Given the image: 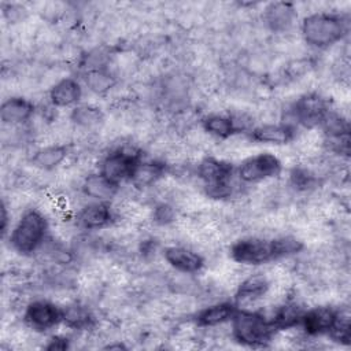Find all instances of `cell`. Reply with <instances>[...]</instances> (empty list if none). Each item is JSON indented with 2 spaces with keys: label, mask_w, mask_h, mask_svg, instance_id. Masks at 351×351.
Returning a JSON list of instances; mask_svg holds the SVG:
<instances>
[{
  "label": "cell",
  "mask_w": 351,
  "mask_h": 351,
  "mask_svg": "<svg viewBox=\"0 0 351 351\" xmlns=\"http://www.w3.org/2000/svg\"><path fill=\"white\" fill-rule=\"evenodd\" d=\"M339 310L329 306H318L304 310L299 326L308 336H328L332 326L335 325Z\"/></svg>",
  "instance_id": "30bf717a"
},
{
  "label": "cell",
  "mask_w": 351,
  "mask_h": 351,
  "mask_svg": "<svg viewBox=\"0 0 351 351\" xmlns=\"http://www.w3.org/2000/svg\"><path fill=\"white\" fill-rule=\"evenodd\" d=\"M328 336L339 344L348 346L350 340H351V325H350L348 315L339 313L337 319H336L335 325L332 326L330 332L328 333Z\"/></svg>",
  "instance_id": "83f0119b"
},
{
  "label": "cell",
  "mask_w": 351,
  "mask_h": 351,
  "mask_svg": "<svg viewBox=\"0 0 351 351\" xmlns=\"http://www.w3.org/2000/svg\"><path fill=\"white\" fill-rule=\"evenodd\" d=\"M176 217V211L171 206L166 203H160L154 210V221L159 225H167L170 223Z\"/></svg>",
  "instance_id": "f546056e"
},
{
  "label": "cell",
  "mask_w": 351,
  "mask_h": 351,
  "mask_svg": "<svg viewBox=\"0 0 351 351\" xmlns=\"http://www.w3.org/2000/svg\"><path fill=\"white\" fill-rule=\"evenodd\" d=\"M47 350H59V351H63V350H67L70 348V343H69V339L64 337V336H53L49 339L48 344L45 346Z\"/></svg>",
  "instance_id": "4dcf8cb0"
},
{
  "label": "cell",
  "mask_w": 351,
  "mask_h": 351,
  "mask_svg": "<svg viewBox=\"0 0 351 351\" xmlns=\"http://www.w3.org/2000/svg\"><path fill=\"white\" fill-rule=\"evenodd\" d=\"M229 254L234 262L244 266H262L273 261H277L273 239H240L230 245Z\"/></svg>",
  "instance_id": "5b68a950"
},
{
  "label": "cell",
  "mask_w": 351,
  "mask_h": 351,
  "mask_svg": "<svg viewBox=\"0 0 351 351\" xmlns=\"http://www.w3.org/2000/svg\"><path fill=\"white\" fill-rule=\"evenodd\" d=\"M84 93L82 81L74 77H64L55 82L48 92L49 103L56 108L75 107L80 104Z\"/></svg>",
  "instance_id": "5bb4252c"
},
{
  "label": "cell",
  "mask_w": 351,
  "mask_h": 351,
  "mask_svg": "<svg viewBox=\"0 0 351 351\" xmlns=\"http://www.w3.org/2000/svg\"><path fill=\"white\" fill-rule=\"evenodd\" d=\"M282 170L281 160L271 152L248 156L236 167V176L243 184H258L277 177Z\"/></svg>",
  "instance_id": "8992f818"
},
{
  "label": "cell",
  "mask_w": 351,
  "mask_h": 351,
  "mask_svg": "<svg viewBox=\"0 0 351 351\" xmlns=\"http://www.w3.org/2000/svg\"><path fill=\"white\" fill-rule=\"evenodd\" d=\"M296 19V8L288 1H274L265 7L263 22L273 32L288 30Z\"/></svg>",
  "instance_id": "e0dca14e"
},
{
  "label": "cell",
  "mask_w": 351,
  "mask_h": 351,
  "mask_svg": "<svg viewBox=\"0 0 351 351\" xmlns=\"http://www.w3.org/2000/svg\"><path fill=\"white\" fill-rule=\"evenodd\" d=\"M163 258L170 267L184 274H195L204 267V258L195 250L184 245L165 248Z\"/></svg>",
  "instance_id": "4fadbf2b"
},
{
  "label": "cell",
  "mask_w": 351,
  "mask_h": 351,
  "mask_svg": "<svg viewBox=\"0 0 351 351\" xmlns=\"http://www.w3.org/2000/svg\"><path fill=\"white\" fill-rule=\"evenodd\" d=\"M196 173L210 197L223 199L232 195L233 178L236 176V167L232 163L207 156L199 162Z\"/></svg>",
  "instance_id": "277c9868"
},
{
  "label": "cell",
  "mask_w": 351,
  "mask_h": 351,
  "mask_svg": "<svg viewBox=\"0 0 351 351\" xmlns=\"http://www.w3.org/2000/svg\"><path fill=\"white\" fill-rule=\"evenodd\" d=\"M114 221L110 203L90 202L77 213V225L86 232H96L108 228Z\"/></svg>",
  "instance_id": "7c38bea8"
},
{
  "label": "cell",
  "mask_w": 351,
  "mask_h": 351,
  "mask_svg": "<svg viewBox=\"0 0 351 351\" xmlns=\"http://www.w3.org/2000/svg\"><path fill=\"white\" fill-rule=\"evenodd\" d=\"M202 126L204 132H207L210 136L221 140L229 138L244 130V128L240 125L239 121H236V118L225 114L206 115L202 119Z\"/></svg>",
  "instance_id": "ffe728a7"
},
{
  "label": "cell",
  "mask_w": 351,
  "mask_h": 351,
  "mask_svg": "<svg viewBox=\"0 0 351 351\" xmlns=\"http://www.w3.org/2000/svg\"><path fill=\"white\" fill-rule=\"evenodd\" d=\"M273 241H274V251H276L277 261L296 255L303 250V243L299 239L292 236L276 237L273 239Z\"/></svg>",
  "instance_id": "4316f807"
},
{
  "label": "cell",
  "mask_w": 351,
  "mask_h": 351,
  "mask_svg": "<svg viewBox=\"0 0 351 351\" xmlns=\"http://www.w3.org/2000/svg\"><path fill=\"white\" fill-rule=\"evenodd\" d=\"M119 186L121 185L110 181L101 173L96 171V173L88 174L84 178L81 189L84 195L93 202L110 203V200H112L117 196Z\"/></svg>",
  "instance_id": "ac0fdd59"
},
{
  "label": "cell",
  "mask_w": 351,
  "mask_h": 351,
  "mask_svg": "<svg viewBox=\"0 0 351 351\" xmlns=\"http://www.w3.org/2000/svg\"><path fill=\"white\" fill-rule=\"evenodd\" d=\"M270 289V281L263 274H251L244 278L234 292V302L237 304L251 303L263 298Z\"/></svg>",
  "instance_id": "44dd1931"
},
{
  "label": "cell",
  "mask_w": 351,
  "mask_h": 351,
  "mask_svg": "<svg viewBox=\"0 0 351 351\" xmlns=\"http://www.w3.org/2000/svg\"><path fill=\"white\" fill-rule=\"evenodd\" d=\"M70 119L77 126L88 129V128H95L99 123H101L104 119V115L99 107H96L93 104H81L80 103L75 107H73V110L70 112Z\"/></svg>",
  "instance_id": "484cf974"
},
{
  "label": "cell",
  "mask_w": 351,
  "mask_h": 351,
  "mask_svg": "<svg viewBox=\"0 0 351 351\" xmlns=\"http://www.w3.org/2000/svg\"><path fill=\"white\" fill-rule=\"evenodd\" d=\"M48 219L38 210L25 211L8 234L10 247L25 256L33 255L43 248L48 237Z\"/></svg>",
  "instance_id": "7a4b0ae2"
},
{
  "label": "cell",
  "mask_w": 351,
  "mask_h": 351,
  "mask_svg": "<svg viewBox=\"0 0 351 351\" xmlns=\"http://www.w3.org/2000/svg\"><path fill=\"white\" fill-rule=\"evenodd\" d=\"M117 80L114 74L104 67L88 69L82 77V85L86 86L95 95H104L114 88Z\"/></svg>",
  "instance_id": "603a6c76"
},
{
  "label": "cell",
  "mask_w": 351,
  "mask_h": 351,
  "mask_svg": "<svg viewBox=\"0 0 351 351\" xmlns=\"http://www.w3.org/2000/svg\"><path fill=\"white\" fill-rule=\"evenodd\" d=\"M34 104L22 96H11L1 103L0 119L4 125L18 126L32 119L34 115Z\"/></svg>",
  "instance_id": "2e32d148"
},
{
  "label": "cell",
  "mask_w": 351,
  "mask_h": 351,
  "mask_svg": "<svg viewBox=\"0 0 351 351\" xmlns=\"http://www.w3.org/2000/svg\"><path fill=\"white\" fill-rule=\"evenodd\" d=\"M330 111L329 103L318 93H306L295 100L289 112L292 125H299L307 129L321 126L322 121Z\"/></svg>",
  "instance_id": "52a82bcc"
},
{
  "label": "cell",
  "mask_w": 351,
  "mask_h": 351,
  "mask_svg": "<svg viewBox=\"0 0 351 351\" xmlns=\"http://www.w3.org/2000/svg\"><path fill=\"white\" fill-rule=\"evenodd\" d=\"M166 171H167V166L163 162L140 159L133 170V174L129 182L138 189L148 188L156 184L160 178H163Z\"/></svg>",
  "instance_id": "d6986e66"
},
{
  "label": "cell",
  "mask_w": 351,
  "mask_h": 351,
  "mask_svg": "<svg viewBox=\"0 0 351 351\" xmlns=\"http://www.w3.org/2000/svg\"><path fill=\"white\" fill-rule=\"evenodd\" d=\"M291 181H292L295 188H298V189H307V188H310L314 184L315 178H314V176L310 171L303 170V169H298V170H295L292 173Z\"/></svg>",
  "instance_id": "f1b7e54d"
},
{
  "label": "cell",
  "mask_w": 351,
  "mask_h": 351,
  "mask_svg": "<svg viewBox=\"0 0 351 351\" xmlns=\"http://www.w3.org/2000/svg\"><path fill=\"white\" fill-rule=\"evenodd\" d=\"M296 136V126L291 122L278 123H263L258 125L248 132L251 141L258 144L270 145H285L291 143Z\"/></svg>",
  "instance_id": "8fae6325"
},
{
  "label": "cell",
  "mask_w": 351,
  "mask_h": 351,
  "mask_svg": "<svg viewBox=\"0 0 351 351\" xmlns=\"http://www.w3.org/2000/svg\"><path fill=\"white\" fill-rule=\"evenodd\" d=\"M69 156V148L62 144H51L38 148L32 156V165L40 170L51 171L59 167Z\"/></svg>",
  "instance_id": "7402d4cb"
},
{
  "label": "cell",
  "mask_w": 351,
  "mask_h": 351,
  "mask_svg": "<svg viewBox=\"0 0 351 351\" xmlns=\"http://www.w3.org/2000/svg\"><path fill=\"white\" fill-rule=\"evenodd\" d=\"M141 156L132 151L118 148L106 154L100 163L97 171L101 173L110 181L121 185L125 181H129L136 165Z\"/></svg>",
  "instance_id": "9c48e42d"
},
{
  "label": "cell",
  "mask_w": 351,
  "mask_h": 351,
  "mask_svg": "<svg viewBox=\"0 0 351 351\" xmlns=\"http://www.w3.org/2000/svg\"><path fill=\"white\" fill-rule=\"evenodd\" d=\"M229 324L233 339L239 344L251 348L266 347L276 335L270 318L254 310L237 308Z\"/></svg>",
  "instance_id": "3957f363"
},
{
  "label": "cell",
  "mask_w": 351,
  "mask_h": 351,
  "mask_svg": "<svg viewBox=\"0 0 351 351\" xmlns=\"http://www.w3.org/2000/svg\"><path fill=\"white\" fill-rule=\"evenodd\" d=\"M7 222H8L7 207H5V204L3 203V207H1V232H3V234L7 233Z\"/></svg>",
  "instance_id": "1f68e13d"
},
{
  "label": "cell",
  "mask_w": 351,
  "mask_h": 351,
  "mask_svg": "<svg viewBox=\"0 0 351 351\" xmlns=\"http://www.w3.org/2000/svg\"><path fill=\"white\" fill-rule=\"evenodd\" d=\"M93 321L95 318L92 313L89 311L88 307L82 304L73 303L63 307V324L70 329H75V330L88 329L93 325Z\"/></svg>",
  "instance_id": "d4e9b609"
},
{
  "label": "cell",
  "mask_w": 351,
  "mask_h": 351,
  "mask_svg": "<svg viewBox=\"0 0 351 351\" xmlns=\"http://www.w3.org/2000/svg\"><path fill=\"white\" fill-rule=\"evenodd\" d=\"M300 34L308 47L325 49L348 34V21L337 12H313L302 19Z\"/></svg>",
  "instance_id": "6da1fadb"
},
{
  "label": "cell",
  "mask_w": 351,
  "mask_h": 351,
  "mask_svg": "<svg viewBox=\"0 0 351 351\" xmlns=\"http://www.w3.org/2000/svg\"><path fill=\"white\" fill-rule=\"evenodd\" d=\"M23 321L34 332H48L63 324V307L47 299L32 300L25 307Z\"/></svg>",
  "instance_id": "ba28073f"
},
{
  "label": "cell",
  "mask_w": 351,
  "mask_h": 351,
  "mask_svg": "<svg viewBox=\"0 0 351 351\" xmlns=\"http://www.w3.org/2000/svg\"><path fill=\"white\" fill-rule=\"evenodd\" d=\"M303 313H304V308L300 304L289 302V303H284L282 306H280L274 311L270 321H271V325L274 326L276 332L292 329V328L299 326Z\"/></svg>",
  "instance_id": "cb8c5ba5"
},
{
  "label": "cell",
  "mask_w": 351,
  "mask_h": 351,
  "mask_svg": "<svg viewBox=\"0 0 351 351\" xmlns=\"http://www.w3.org/2000/svg\"><path fill=\"white\" fill-rule=\"evenodd\" d=\"M107 348H110V350H112V348H125V346H122V344H110V346H107Z\"/></svg>",
  "instance_id": "d6a6232c"
},
{
  "label": "cell",
  "mask_w": 351,
  "mask_h": 351,
  "mask_svg": "<svg viewBox=\"0 0 351 351\" xmlns=\"http://www.w3.org/2000/svg\"><path fill=\"white\" fill-rule=\"evenodd\" d=\"M239 308V304L233 300H223L213 303L195 315V322L200 328H214L223 324H228L232 321L233 315L236 314Z\"/></svg>",
  "instance_id": "9a60e30c"
}]
</instances>
